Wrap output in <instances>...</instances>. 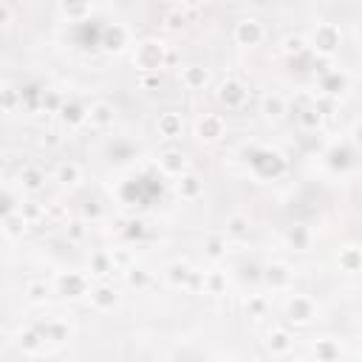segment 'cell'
Returning <instances> with one entry per match:
<instances>
[{"label":"cell","mask_w":362,"mask_h":362,"mask_svg":"<svg viewBox=\"0 0 362 362\" xmlns=\"http://www.w3.org/2000/svg\"><path fill=\"white\" fill-rule=\"evenodd\" d=\"M289 317H292L294 323H308L314 317V303L308 297H294L292 303H289Z\"/></svg>","instance_id":"6da1fadb"},{"label":"cell","mask_w":362,"mask_h":362,"mask_svg":"<svg viewBox=\"0 0 362 362\" xmlns=\"http://www.w3.org/2000/svg\"><path fill=\"white\" fill-rule=\"evenodd\" d=\"M238 37H241V43L255 45L260 40V26L255 20H243L241 26H238Z\"/></svg>","instance_id":"7a4b0ae2"},{"label":"cell","mask_w":362,"mask_h":362,"mask_svg":"<svg viewBox=\"0 0 362 362\" xmlns=\"http://www.w3.org/2000/svg\"><path fill=\"white\" fill-rule=\"evenodd\" d=\"M292 348V339L286 331H272L269 334V351L272 354H286V351Z\"/></svg>","instance_id":"3957f363"},{"label":"cell","mask_w":362,"mask_h":362,"mask_svg":"<svg viewBox=\"0 0 362 362\" xmlns=\"http://www.w3.org/2000/svg\"><path fill=\"white\" fill-rule=\"evenodd\" d=\"M198 130H201V139H218L221 136V122L218 119H204Z\"/></svg>","instance_id":"277c9868"},{"label":"cell","mask_w":362,"mask_h":362,"mask_svg":"<svg viewBox=\"0 0 362 362\" xmlns=\"http://www.w3.org/2000/svg\"><path fill=\"white\" fill-rule=\"evenodd\" d=\"M158 127L164 130L167 136H176L181 130V122H179V116H173V113H167V116H161L158 119Z\"/></svg>","instance_id":"5b68a950"},{"label":"cell","mask_w":362,"mask_h":362,"mask_svg":"<svg viewBox=\"0 0 362 362\" xmlns=\"http://www.w3.org/2000/svg\"><path fill=\"white\" fill-rule=\"evenodd\" d=\"M93 303L99 305V308H111V305L116 303V292H111V289H99V292L93 294Z\"/></svg>","instance_id":"8992f818"},{"label":"cell","mask_w":362,"mask_h":362,"mask_svg":"<svg viewBox=\"0 0 362 362\" xmlns=\"http://www.w3.org/2000/svg\"><path fill=\"white\" fill-rule=\"evenodd\" d=\"M317 357H320V360H337L339 348H337V345H331V342H323V345L317 348Z\"/></svg>","instance_id":"52a82bcc"},{"label":"cell","mask_w":362,"mask_h":362,"mask_svg":"<svg viewBox=\"0 0 362 362\" xmlns=\"http://www.w3.org/2000/svg\"><path fill=\"white\" fill-rule=\"evenodd\" d=\"M269 283H274V286H283V283L289 280V272L283 269V266H274V269H269Z\"/></svg>","instance_id":"ba28073f"},{"label":"cell","mask_w":362,"mask_h":362,"mask_svg":"<svg viewBox=\"0 0 362 362\" xmlns=\"http://www.w3.org/2000/svg\"><path fill=\"white\" fill-rule=\"evenodd\" d=\"M90 119H93V122H99V124L111 122V108H108V105H96L93 113H90Z\"/></svg>","instance_id":"9c48e42d"},{"label":"cell","mask_w":362,"mask_h":362,"mask_svg":"<svg viewBox=\"0 0 362 362\" xmlns=\"http://www.w3.org/2000/svg\"><path fill=\"white\" fill-rule=\"evenodd\" d=\"M187 77H190V85H204V82H207V71H204V68H190Z\"/></svg>","instance_id":"30bf717a"},{"label":"cell","mask_w":362,"mask_h":362,"mask_svg":"<svg viewBox=\"0 0 362 362\" xmlns=\"http://www.w3.org/2000/svg\"><path fill=\"white\" fill-rule=\"evenodd\" d=\"M263 108H266V113H269V116H274V119H277V116L283 113V102L280 99H266V105H263Z\"/></svg>","instance_id":"8fae6325"},{"label":"cell","mask_w":362,"mask_h":362,"mask_svg":"<svg viewBox=\"0 0 362 362\" xmlns=\"http://www.w3.org/2000/svg\"><path fill=\"white\" fill-rule=\"evenodd\" d=\"M45 294H48V289H45L43 283H31V286H29V297H31V300H43Z\"/></svg>","instance_id":"7c38bea8"},{"label":"cell","mask_w":362,"mask_h":362,"mask_svg":"<svg viewBox=\"0 0 362 362\" xmlns=\"http://www.w3.org/2000/svg\"><path fill=\"white\" fill-rule=\"evenodd\" d=\"M229 232L243 235V232H246V218H232V221H229Z\"/></svg>","instance_id":"4fadbf2b"},{"label":"cell","mask_w":362,"mask_h":362,"mask_svg":"<svg viewBox=\"0 0 362 362\" xmlns=\"http://www.w3.org/2000/svg\"><path fill=\"white\" fill-rule=\"evenodd\" d=\"M77 173H79V170L74 167V164H71V167H60V179H62V181H71V179H77Z\"/></svg>","instance_id":"5bb4252c"},{"label":"cell","mask_w":362,"mask_h":362,"mask_svg":"<svg viewBox=\"0 0 362 362\" xmlns=\"http://www.w3.org/2000/svg\"><path fill=\"white\" fill-rule=\"evenodd\" d=\"M286 51H303V40L300 37H289L286 40Z\"/></svg>","instance_id":"9a60e30c"},{"label":"cell","mask_w":362,"mask_h":362,"mask_svg":"<svg viewBox=\"0 0 362 362\" xmlns=\"http://www.w3.org/2000/svg\"><path fill=\"white\" fill-rule=\"evenodd\" d=\"M11 20V14H9V9H6V6H3V3H0V26H6V23Z\"/></svg>","instance_id":"2e32d148"},{"label":"cell","mask_w":362,"mask_h":362,"mask_svg":"<svg viewBox=\"0 0 362 362\" xmlns=\"http://www.w3.org/2000/svg\"><path fill=\"white\" fill-rule=\"evenodd\" d=\"M26 184H29V187H37V184H40V176H37V173H29V176H26Z\"/></svg>","instance_id":"e0dca14e"},{"label":"cell","mask_w":362,"mask_h":362,"mask_svg":"<svg viewBox=\"0 0 362 362\" xmlns=\"http://www.w3.org/2000/svg\"><path fill=\"white\" fill-rule=\"evenodd\" d=\"M176 158H179V156H176V153H170V156H167V161H164V164H167L170 170H176V167H179V161H176Z\"/></svg>","instance_id":"ac0fdd59"},{"label":"cell","mask_w":362,"mask_h":362,"mask_svg":"<svg viewBox=\"0 0 362 362\" xmlns=\"http://www.w3.org/2000/svg\"><path fill=\"white\" fill-rule=\"evenodd\" d=\"M187 181V195H192V192H195V179H184Z\"/></svg>","instance_id":"d6986e66"},{"label":"cell","mask_w":362,"mask_h":362,"mask_svg":"<svg viewBox=\"0 0 362 362\" xmlns=\"http://www.w3.org/2000/svg\"><path fill=\"white\" fill-rule=\"evenodd\" d=\"M252 311H255V314H260V311H263V303H260V300H255V303H252Z\"/></svg>","instance_id":"ffe728a7"},{"label":"cell","mask_w":362,"mask_h":362,"mask_svg":"<svg viewBox=\"0 0 362 362\" xmlns=\"http://www.w3.org/2000/svg\"><path fill=\"white\" fill-rule=\"evenodd\" d=\"M130 283H145V274H130Z\"/></svg>","instance_id":"44dd1931"},{"label":"cell","mask_w":362,"mask_h":362,"mask_svg":"<svg viewBox=\"0 0 362 362\" xmlns=\"http://www.w3.org/2000/svg\"><path fill=\"white\" fill-rule=\"evenodd\" d=\"M187 3H201V0H187Z\"/></svg>","instance_id":"7402d4cb"}]
</instances>
